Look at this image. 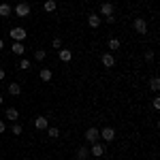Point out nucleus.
<instances>
[{"mask_svg": "<svg viewBox=\"0 0 160 160\" xmlns=\"http://www.w3.org/2000/svg\"><path fill=\"white\" fill-rule=\"evenodd\" d=\"M34 126H37L38 130H47V128H49V122H47V115H38L37 120H34Z\"/></svg>", "mask_w": 160, "mask_h": 160, "instance_id": "423d86ee", "label": "nucleus"}, {"mask_svg": "<svg viewBox=\"0 0 160 160\" xmlns=\"http://www.w3.org/2000/svg\"><path fill=\"white\" fill-rule=\"evenodd\" d=\"M152 60H154V51L148 49V51H145V62H152Z\"/></svg>", "mask_w": 160, "mask_h": 160, "instance_id": "a878e982", "label": "nucleus"}, {"mask_svg": "<svg viewBox=\"0 0 160 160\" xmlns=\"http://www.w3.org/2000/svg\"><path fill=\"white\" fill-rule=\"evenodd\" d=\"M2 47H4V43H2V38H0V49H2Z\"/></svg>", "mask_w": 160, "mask_h": 160, "instance_id": "7c9ffc66", "label": "nucleus"}, {"mask_svg": "<svg viewBox=\"0 0 160 160\" xmlns=\"http://www.w3.org/2000/svg\"><path fill=\"white\" fill-rule=\"evenodd\" d=\"M100 137H102L105 141H113V139H115V130H113L111 126H105V128L100 130Z\"/></svg>", "mask_w": 160, "mask_h": 160, "instance_id": "6e6552de", "label": "nucleus"}, {"mask_svg": "<svg viewBox=\"0 0 160 160\" xmlns=\"http://www.w3.org/2000/svg\"><path fill=\"white\" fill-rule=\"evenodd\" d=\"M83 2H90V0H83Z\"/></svg>", "mask_w": 160, "mask_h": 160, "instance_id": "72a5a7b5", "label": "nucleus"}, {"mask_svg": "<svg viewBox=\"0 0 160 160\" xmlns=\"http://www.w3.org/2000/svg\"><path fill=\"white\" fill-rule=\"evenodd\" d=\"M17 66H19L22 71H28V68H30V62H28V60H19V64H17Z\"/></svg>", "mask_w": 160, "mask_h": 160, "instance_id": "b1692460", "label": "nucleus"}, {"mask_svg": "<svg viewBox=\"0 0 160 160\" xmlns=\"http://www.w3.org/2000/svg\"><path fill=\"white\" fill-rule=\"evenodd\" d=\"M152 105H154V109H160V98H154V100H152Z\"/></svg>", "mask_w": 160, "mask_h": 160, "instance_id": "cd10ccee", "label": "nucleus"}, {"mask_svg": "<svg viewBox=\"0 0 160 160\" xmlns=\"http://www.w3.org/2000/svg\"><path fill=\"white\" fill-rule=\"evenodd\" d=\"M58 58H60L62 62H71V58H73V53L68 49H58Z\"/></svg>", "mask_w": 160, "mask_h": 160, "instance_id": "9b49d317", "label": "nucleus"}, {"mask_svg": "<svg viewBox=\"0 0 160 160\" xmlns=\"http://www.w3.org/2000/svg\"><path fill=\"white\" fill-rule=\"evenodd\" d=\"M149 88H152L154 92H158V90H160V79H158V77H154V79L149 81Z\"/></svg>", "mask_w": 160, "mask_h": 160, "instance_id": "6ab92c4d", "label": "nucleus"}, {"mask_svg": "<svg viewBox=\"0 0 160 160\" xmlns=\"http://www.w3.org/2000/svg\"><path fill=\"white\" fill-rule=\"evenodd\" d=\"M38 75H41L43 81H49V79H51V71H49V68H41V73H38Z\"/></svg>", "mask_w": 160, "mask_h": 160, "instance_id": "f3484780", "label": "nucleus"}, {"mask_svg": "<svg viewBox=\"0 0 160 160\" xmlns=\"http://www.w3.org/2000/svg\"><path fill=\"white\" fill-rule=\"evenodd\" d=\"M11 132H13V135H15V137H19V135H22V126H19V124H13Z\"/></svg>", "mask_w": 160, "mask_h": 160, "instance_id": "5701e85b", "label": "nucleus"}, {"mask_svg": "<svg viewBox=\"0 0 160 160\" xmlns=\"http://www.w3.org/2000/svg\"><path fill=\"white\" fill-rule=\"evenodd\" d=\"M132 30H135L137 34H145L148 32V22L143 17H137L135 22H132Z\"/></svg>", "mask_w": 160, "mask_h": 160, "instance_id": "f257e3e1", "label": "nucleus"}, {"mask_svg": "<svg viewBox=\"0 0 160 160\" xmlns=\"http://www.w3.org/2000/svg\"><path fill=\"white\" fill-rule=\"evenodd\" d=\"M13 13H15L17 17H28V15H30V4H28V2H19V4L13 9Z\"/></svg>", "mask_w": 160, "mask_h": 160, "instance_id": "f03ea898", "label": "nucleus"}, {"mask_svg": "<svg viewBox=\"0 0 160 160\" xmlns=\"http://www.w3.org/2000/svg\"><path fill=\"white\" fill-rule=\"evenodd\" d=\"M0 105H2V96H0Z\"/></svg>", "mask_w": 160, "mask_h": 160, "instance_id": "2f4dec72", "label": "nucleus"}, {"mask_svg": "<svg viewBox=\"0 0 160 160\" xmlns=\"http://www.w3.org/2000/svg\"><path fill=\"white\" fill-rule=\"evenodd\" d=\"M88 160H96V158H88Z\"/></svg>", "mask_w": 160, "mask_h": 160, "instance_id": "473e14b6", "label": "nucleus"}, {"mask_svg": "<svg viewBox=\"0 0 160 160\" xmlns=\"http://www.w3.org/2000/svg\"><path fill=\"white\" fill-rule=\"evenodd\" d=\"M19 92H22V86H19V83H15V81H11V83H9V94L17 96Z\"/></svg>", "mask_w": 160, "mask_h": 160, "instance_id": "4468645a", "label": "nucleus"}, {"mask_svg": "<svg viewBox=\"0 0 160 160\" xmlns=\"http://www.w3.org/2000/svg\"><path fill=\"white\" fill-rule=\"evenodd\" d=\"M105 145H102V143H98V141H96V143H92V149H90V154H92V156H94V158H100V156H102V154H105Z\"/></svg>", "mask_w": 160, "mask_h": 160, "instance_id": "20e7f679", "label": "nucleus"}, {"mask_svg": "<svg viewBox=\"0 0 160 160\" xmlns=\"http://www.w3.org/2000/svg\"><path fill=\"white\" fill-rule=\"evenodd\" d=\"M24 51H26V47H24V43H22V41H15V43H13V53L22 56Z\"/></svg>", "mask_w": 160, "mask_h": 160, "instance_id": "f8f14e48", "label": "nucleus"}, {"mask_svg": "<svg viewBox=\"0 0 160 160\" xmlns=\"http://www.w3.org/2000/svg\"><path fill=\"white\" fill-rule=\"evenodd\" d=\"M4 118H7L9 122H15V120L19 118V113H17V109H13V107H9V109L4 111Z\"/></svg>", "mask_w": 160, "mask_h": 160, "instance_id": "1a4fd4ad", "label": "nucleus"}, {"mask_svg": "<svg viewBox=\"0 0 160 160\" xmlns=\"http://www.w3.org/2000/svg\"><path fill=\"white\" fill-rule=\"evenodd\" d=\"M98 137H100V130H98V128H94V126L86 130V141H88V143H96Z\"/></svg>", "mask_w": 160, "mask_h": 160, "instance_id": "7ed1b4c3", "label": "nucleus"}, {"mask_svg": "<svg viewBox=\"0 0 160 160\" xmlns=\"http://www.w3.org/2000/svg\"><path fill=\"white\" fill-rule=\"evenodd\" d=\"M4 128H7V126H4V122H0V132H4Z\"/></svg>", "mask_w": 160, "mask_h": 160, "instance_id": "c85d7f7f", "label": "nucleus"}, {"mask_svg": "<svg viewBox=\"0 0 160 160\" xmlns=\"http://www.w3.org/2000/svg\"><path fill=\"white\" fill-rule=\"evenodd\" d=\"M109 47H111L113 51L120 49V38H111V41H109Z\"/></svg>", "mask_w": 160, "mask_h": 160, "instance_id": "4be33fe9", "label": "nucleus"}, {"mask_svg": "<svg viewBox=\"0 0 160 160\" xmlns=\"http://www.w3.org/2000/svg\"><path fill=\"white\" fill-rule=\"evenodd\" d=\"M51 47H56V49H62V38H53Z\"/></svg>", "mask_w": 160, "mask_h": 160, "instance_id": "393cba45", "label": "nucleus"}, {"mask_svg": "<svg viewBox=\"0 0 160 160\" xmlns=\"http://www.w3.org/2000/svg\"><path fill=\"white\" fill-rule=\"evenodd\" d=\"M100 13H102L105 17H107V15H113V4H111V2H102V4H100Z\"/></svg>", "mask_w": 160, "mask_h": 160, "instance_id": "9d476101", "label": "nucleus"}, {"mask_svg": "<svg viewBox=\"0 0 160 160\" xmlns=\"http://www.w3.org/2000/svg\"><path fill=\"white\" fill-rule=\"evenodd\" d=\"M47 135H49V139H58V137H60V130L51 126V128H47Z\"/></svg>", "mask_w": 160, "mask_h": 160, "instance_id": "aec40b11", "label": "nucleus"}, {"mask_svg": "<svg viewBox=\"0 0 160 160\" xmlns=\"http://www.w3.org/2000/svg\"><path fill=\"white\" fill-rule=\"evenodd\" d=\"M11 7H9V4H0V17H9V15H11Z\"/></svg>", "mask_w": 160, "mask_h": 160, "instance_id": "dca6fc26", "label": "nucleus"}, {"mask_svg": "<svg viewBox=\"0 0 160 160\" xmlns=\"http://www.w3.org/2000/svg\"><path fill=\"white\" fill-rule=\"evenodd\" d=\"M34 58H37L38 62H43V60H45V49H37V51H34Z\"/></svg>", "mask_w": 160, "mask_h": 160, "instance_id": "412c9836", "label": "nucleus"}, {"mask_svg": "<svg viewBox=\"0 0 160 160\" xmlns=\"http://www.w3.org/2000/svg\"><path fill=\"white\" fill-rule=\"evenodd\" d=\"M100 62H102L105 68H113V66H115V58H113V53H105V56L100 58Z\"/></svg>", "mask_w": 160, "mask_h": 160, "instance_id": "0eeeda50", "label": "nucleus"}, {"mask_svg": "<svg viewBox=\"0 0 160 160\" xmlns=\"http://www.w3.org/2000/svg\"><path fill=\"white\" fill-rule=\"evenodd\" d=\"M26 37H28V32H26L24 28H13L11 30V38L13 41H24Z\"/></svg>", "mask_w": 160, "mask_h": 160, "instance_id": "39448f33", "label": "nucleus"}, {"mask_svg": "<svg viewBox=\"0 0 160 160\" xmlns=\"http://www.w3.org/2000/svg\"><path fill=\"white\" fill-rule=\"evenodd\" d=\"M0 79H4V71L2 68H0Z\"/></svg>", "mask_w": 160, "mask_h": 160, "instance_id": "c756f323", "label": "nucleus"}, {"mask_svg": "<svg viewBox=\"0 0 160 160\" xmlns=\"http://www.w3.org/2000/svg\"><path fill=\"white\" fill-rule=\"evenodd\" d=\"M105 22H107V24H115V15H107Z\"/></svg>", "mask_w": 160, "mask_h": 160, "instance_id": "bb28decb", "label": "nucleus"}, {"mask_svg": "<svg viewBox=\"0 0 160 160\" xmlns=\"http://www.w3.org/2000/svg\"><path fill=\"white\" fill-rule=\"evenodd\" d=\"M75 156H77V160H88V156H90V149H86V148H79Z\"/></svg>", "mask_w": 160, "mask_h": 160, "instance_id": "2eb2a0df", "label": "nucleus"}, {"mask_svg": "<svg viewBox=\"0 0 160 160\" xmlns=\"http://www.w3.org/2000/svg\"><path fill=\"white\" fill-rule=\"evenodd\" d=\"M88 24L92 26V28H98V26H100V17L96 15V13H92V15L88 17Z\"/></svg>", "mask_w": 160, "mask_h": 160, "instance_id": "ddd939ff", "label": "nucleus"}, {"mask_svg": "<svg viewBox=\"0 0 160 160\" xmlns=\"http://www.w3.org/2000/svg\"><path fill=\"white\" fill-rule=\"evenodd\" d=\"M45 11H47V13L56 11V2H53V0H45Z\"/></svg>", "mask_w": 160, "mask_h": 160, "instance_id": "a211bd4d", "label": "nucleus"}]
</instances>
